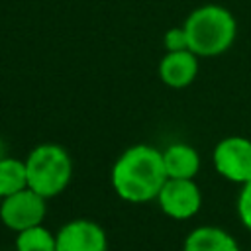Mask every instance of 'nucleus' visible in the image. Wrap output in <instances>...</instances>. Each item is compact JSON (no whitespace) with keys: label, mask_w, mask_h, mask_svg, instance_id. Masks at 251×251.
Here are the masks:
<instances>
[{"label":"nucleus","mask_w":251,"mask_h":251,"mask_svg":"<svg viewBox=\"0 0 251 251\" xmlns=\"http://www.w3.org/2000/svg\"><path fill=\"white\" fill-rule=\"evenodd\" d=\"M110 180L114 192L126 202L143 204L155 200L167 180L163 151L147 143L127 147L116 159Z\"/></svg>","instance_id":"f257e3e1"},{"label":"nucleus","mask_w":251,"mask_h":251,"mask_svg":"<svg viewBox=\"0 0 251 251\" xmlns=\"http://www.w3.org/2000/svg\"><path fill=\"white\" fill-rule=\"evenodd\" d=\"M188 49L198 57H218L226 53L237 35L233 14L220 4H204L192 10L182 24Z\"/></svg>","instance_id":"f03ea898"},{"label":"nucleus","mask_w":251,"mask_h":251,"mask_svg":"<svg viewBox=\"0 0 251 251\" xmlns=\"http://www.w3.org/2000/svg\"><path fill=\"white\" fill-rule=\"evenodd\" d=\"M27 169V188L43 198L61 194L73 178V159L57 143H39L24 159Z\"/></svg>","instance_id":"7ed1b4c3"},{"label":"nucleus","mask_w":251,"mask_h":251,"mask_svg":"<svg viewBox=\"0 0 251 251\" xmlns=\"http://www.w3.org/2000/svg\"><path fill=\"white\" fill-rule=\"evenodd\" d=\"M216 173L235 184L251 180V139L243 135H227L220 139L212 151Z\"/></svg>","instance_id":"20e7f679"},{"label":"nucleus","mask_w":251,"mask_h":251,"mask_svg":"<svg viewBox=\"0 0 251 251\" xmlns=\"http://www.w3.org/2000/svg\"><path fill=\"white\" fill-rule=\"evenodd\" d=\"M45 214H47V198L39 196L31 188H24L16 194H10L0 202V220L8 229L16 233L41 226Z\"/></svg>","instance_id":"39448f33"},{"label":"nucleus","mask_w":251,"mask_h":251,"mask_svg":"<svg viewBox=\"0 0 251 251\" xmlns=\"http://www.w3.org/2000/svg\"><path fill=\"white\" fill-rule=\"evenodd\" d=\"M157 204L173 220H188L202 206V192L194 178H167L157 194Z\"/></svg>","instance_id":"423d86ee"},{"label":"nucleus","mask_w":251,"mask_h":251,"mask_svg":"<svg viewBox=\"0 0 251 251\" xmlns=\"http://www.w3.org/2000/svg\"><path fill=\"white\" fill-rule=\"evenodd\" d=\"M57 251H108L104 227L86 218H76L59 227L55 233Z\"/></svg>","instance_id":"0eeeda50"},{"label":"nucleus","mask_w":251,"mask_h":251,"mask_svg":"<svg viewBox=\"0 0 251 251\" xmlns=\"http://www.w3.org/2000/svg\"><path fill=\"white\" fill-rule=\"evenodd\" d=\"M198 75V55L190 49L167 51L159 61V78L171 88H186Z\"/></svg>","instance_id":"6e6552de"},{"label":"nucleus","mask_w":251,"mask_h":251,"mask_svg":"<svg viewBox=\"0 0 251 251\" xmlns=\"http://www.w3.org/2000/svg\"><path fill=\"white\" fill-rule=\"evenodd\" d=\"M163 165L167 178H194L200 171V155L192 145L176 141L165 147Z\"/></svg>","instance_id":"1a4fd4ad"},{"label":"nucleus","mask_w":251,"mask_h":251,"mask_svg":"<svg viewBox=\"0 0 251 251\" xmlns=\"http://www.w3.org/2000/svg\"><path fill=\"white\" fill-rule=\"evenodd\" d=\"M182 251H239V245L220 226H198L186 235Z\"/></svg>","instance_id":"9d476101"},{"label":"nucleus","mask_w":251,"mask_h":251,"mask_svg":"<svg viewBox=\"0 0 251 251\" xmlns=\"http://www.w3.org/2000/svg\"><path fill=\"white\" fill-rule=\"evenodd\" d=\"M27 188V169L25 161L6 155L0 159V196L6 198Z\"/></svg>","instance_id":"9b49d317"},{"label":"nucleus","mask_w":251,"mask_h":251,"mask_svg":"<svg viewBox=\"0 0 251 251\" xmlns=\"http://www.w3.org/2000/svg\"><path fill=\"white\" fill-rule=\"evenodd\" d=\"M16 251H57V239L43 224L24 229L16 237Z\"/></svg>","instance_id":"f8f14e48"},{"label":"nucleus","mask_w":251,"mask_h":251,"mask_svg":"<svg viewBox=\"0 0 251 251\" xmlns=\"http://www.w3.org/2000/svg\"><path fill=\"white\" fill-rule=\"evenodd\" d=\"M237 216L241 224L251 231V180L241 184V190L237 196Z\"/></svg>","instance_id":"ddd939ff"},{"label":"nucleus","mask_w":251,"mask_h":251,"mask_svg":"<svg viewBox=\"0 0 251 251\" xmlns=\"http://www.w3.org/2000/svg\"><path fill=\"white\" fill-rule=\"evenodd\" d=\"M163 45L167 51H182V49H188V37H186V31L182 25H175L171 29L165 31V37H163Z\"/></svg>","instance_id":"4468645a"},{"label":"nucleus","mask_w":251,"mask_h":251,"mask_svg":"<svg viewBox=\"0 0 251 251\" xmlns=\"http://www.w3.org/2000/svg\"><path fill=\"white\" fill-rule=\"evenodd\" d=\"M6 157V153H4V143H2V139H0V159H4Z\"/></svg>","instance_id":"2eb2a0df"},{"label":"nucleus","mask_w":251,"mask_h":251,"mask_svg":"<svg viewBox=\"0 0 251 251\" xmlns=\"http://www.w3.org/2000/svg\"><path fill=\"white\" fill-rule=\"evenodd\" d=\"M0 202H2V196H0Z\"/></svg>","instance_id":"dca6fc26"}]
</instances>
